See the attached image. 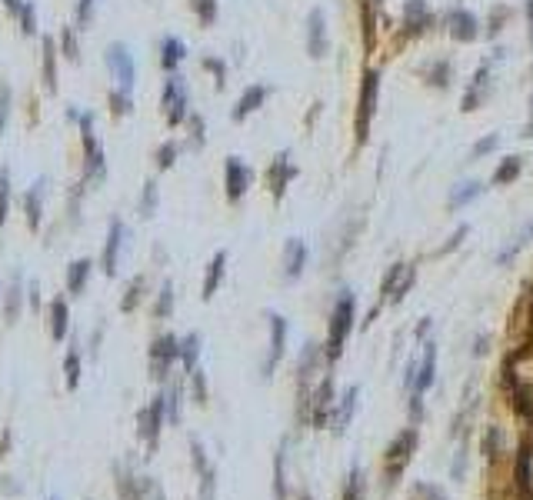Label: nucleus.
<instances>
[{"mask_svg":"<svg viewBox=\"0 0 533 500\" xmlns=\"http://www.w3.org/2000/svg\"><path fill=\"white\" fill-rule=\"evenodd\" d=\"M527 31H530V44H533V0H527Z\"/></svg>","mask_w":533,"mask_h":500,"instance_id":"obj_58","label":"nucleus"},{"mask_svg":"<svg viewBox=\"0 0 533 500\" xmlns=\"http://www.w3.org/2000/svg\"><path fill=\"white\" fill-rule=\"evenodd\" d=\"M20 297H24V280H20V273H14L10 290H7V324H14L20 317Z\"/></svg>","mask_w":533,"mask_h":500,"instance_id":"obj_29","label":"nucleus"},{"mask_svg":"<svg viewBox=\"0 0 533 500\" xmlns=\"http://www.w3.org/2000/svg\"><path fill=\"white\" fill-rule=\"evenodd\" d=\"M413 447H417V430H403L400 437L390 444V450H387V464H383V474H387V484H396L400 477H403V470H407V460H410Z\"/></svg>","mask_w":533,"mask_h":500,"instance_id":"obj_3","label":"nucleus"},{"mask_svg":"<svg viewBox=\"0 0 533 500\" xmlns=\"http://www.w3.org/2000/svg\"><path fill=\"white\" fill-rule=\"evenodd\" d=\"M157 211V183L147 181L144 183V197H140V217H153Z\"/></svg>","mask_w":533,"mask_h":500,"instance_id":"obj_39","label":"nucleus"},{"mask_svg":"<svg viewBox=\"0 0 533 500\" xmlns=\"http://www.w3.org/2000/svg\"><path fill=\"white\" fill-rule=\"evenodd\" d=\"M61 47H63V57H67V61H77V57H80V47H77V27H63Z\"/></svg>","mask_w":533,"mask_h":500,"instance_id":"obj_40","label":"nucleus"},{"mask_svg":"<svg viewBox=\"0 0 533 500\" xmlns=\"http://www.w3.org/2000/svg\"><path fill=\"white\" fill-rule=\"evenodd\" d=\"M307 50L314 61L327 57V17H323V10H310V17H307Z\"/></svg>","mask_w":533,"mask_h":500,"instance_id":"obj_11","label":"nucleus"},{"mask_svg":"<svg viewBox=\"0 0 533 500\" xmlns=\"http://www.w3.org/2000/svg\"><path fill=\"white\" fill-rule=\"evenodd\" d=\"M164 417H167V394H157L150 400V407L140 410V437L147 440V447H157V437H160V424H164Z\"/></svg>","mask_w":533,"mask_h":500,"instance_id":"obj_6","label":"nucleus"},{"mask_svg":"<svg viewBox=\"0 0 533 500\" xmlns=\"http://www.w3.org/2000/svg\"><path fill=\"white\" fill-rule=\"evenodd\" d=\"M170 310H173V287H170V284H164V290H160V301H157V307H153V314H157V317H170Z\"/></svg>","mask_w":533,"mask_h":500,"instance_id":"obj_43","label":"nucleus"},{"mask_svg":"<svg viewBox=\"0 0 533 500\" xmlns=\"http://www.w3.org/2000/svg\"><path fill=\"white\" fill-rule=\"evenodd\" d=\"M123 241H127V227L123 220H110V234H107V243H104V254H100V271L107 277H114L117 267H121V250H123Z\"/></svg>","mask_w":533,"mask_h":500,"instance_id":"obj_8","label":"nucleus"},{"mask_svg":"<svg viewBox=\"0 0 533 500\" xmlns=\"http://www.w3.org/2000/svg\"><path fill=\"white\" fill-rule=\"evenodd\" d=\"M433 377H437V344L426 340L424 344V364H420V374H417V387H413V394H424L426 387L433 384Z\"/></svg>","mask_w":533,"mask_h":500,"instance_id":"obj_19","label":"nucleus"},{"mask_svg":"<svg viewBox=\"0 0 533 500\" xmlns=\"http://www.w3.org/2000/svg\"><path fill=\"white\" fill-rule=\"evenodd\" d=\"M224 267H227V254L220 250V254H213V260L207 264V277H203V301H210L217 287H220V280H224Z\"/></svg>","mask_w":533,"mask_h":500,"instance_id":"obj_22","label":"nucleus"},{"mask_svg":"<svg viewBox=\"0 0 533 500\" xmlns=\"http://www.w3.org/2000/svg\"><path fill=\"white\" fill-rule=\"evenodd\" d=\"M224 174H227V200L230 204H237V200L247 194V187H250V181H254V174H250V167L247 164H240V157H227Z\"/></svg>","mask_w":533,"mask_h":500,"instance_id":"obj_9","label":"nucleus"},{"mask_svg":"<svg viewBox=\"0 0 533 500\" xmlns=\"http://www.w3.org/2000/svg\"><path fill=\"white\" fill-rule=\"evenodd\" d=\"M447 24H450V37H454V40H460V44H473V40L480 37L477 17H473L470 10H454Z\"/></svg>","mask_w":533,"mask_h":500,"instance_id":"obj_14","label":"nucleus"},{"mask_svg":"<svg viewBox=\"0 0 533 500\" xmlns=\"http://www.w3.org/2000/svg\"><path fill=\"white\" fill-rule=\"evenodd\" d=\"M194 397H197V404L207 400V384H203V374L200 370H194Z\"/></svg>","mask_w":533,"mask_h":500,"instance_id":"obj_53","label":"nucleus"},{"mask_svg":"<svg viewBox=\"0 0 533 500\" xmlns=\"http://www.w3.org/2000/svg\"><path fill=\"white\" fill-rule=\"evenodd\" d=\"M160 107H164V117H167L170 127L187 121V84H183L177 74L167 77L164 84V93H160Z\"/></svg>","mask_w":533,"mask_h":500,"instance_id":"obj_4","label":"nucleus"},{"mask_svg":"<svg viewBox=\"0 0 533 500\" xmlns=\"http://www.w3.org/2000/svg\"><path fill=\"white\" fill-rule=\"evenodd\" d=\"M497 144H500V137H497V134H490V137H480V140L473 144V151H470V160H480V157H484V153H490V151H493V147H497Z\"/></svg>","mask_w":533,"mask_h":500,"instance_id":"obj_44","label":"nucleus"},{"mask_svg":"<svg viewBox=\"0 0 533 500\" xmlns=\"http://www.w3.org/2000/svg\"><path fill=\"white\" fill-rule=\"evenodd\" d=\"M203 67H207V70L217 77V87H224V74H227V70H224V63L213 61V57H203Z\"/></svg>","mask_w":533,"mask_h":500,"instance_id":"obj_51","label":"nucleus"},{"mask_svg":"<svg viewBox=\"0 0 533 500\" xmlns=\"http://www.w3.org/2000/svg\"><path fill=\"white\" fill-rule=\"evenodd\" d=\"M167 421L170 424L180 421V387H170V394H167Z\"/></svg>","mask_w":533,"mask_h":500,"instance_id":"obj_45","label":"nucleus"},{"mask_svg":"<svg viewBox=\"0 0 533 500\" xmlns=\"http://www.w3.org/2000/svg\"><path fill=\"white\" fill-rule=\"evenodd\" d=\"M523 137H533V100H530V123L523 127Z\"/></svg>","mask_w":533,"mask_h":500,"instance_id":"obj_59","label":"nucleus"},{"mask_svg":"<svg viewBox=\"0 0 533 500\" xmlns=\"http://www.w3.org/2000/svg\"><path fill=\"white\" fill-rule=\"evenodd\" d=\"M44 194H47V181H33V187H27V197H24V217H27V227L40 230L44 220Z\"/></svg>","mask_w":533,"mask_h":500,"instance_id":"obj_12","label":"nucleus"},{"mask_svg":"<svg viewBox=\"0 0 533 500\" xmlns=\"http://www.w3.org/2000/svg\"><path fill=\"white\" fill-rule=\"evenodd\" d=\"M31 303H33V310L40 307V287H37V280H31Z\"/></svg>","mask_w":533,"mask_h":500,"instance_id":"obj_57","label":"nucleus"},{"mask_svg":"<svg viewBox=\"0 0 533 500\" xmlns=\"http://www.w3.org/2000/svg\"><path fill=\"white\" fill-rule=\"evenodd\" d=\"M360 3H364V40L366 47H373V7L380 0H360Z\"/></svg>","mask_w":533,"mask_h":500,"instance_id":"obj_42","label":"nucleus"},{"mask_svg":"<svg viewBox=\"0 0 533 500\" xmlns=\"http://www.w3.org/2000/svg\"><path fill=\"white\" fill-rule=\"evenodd\" d=\"M24 3H27V0H3V7H7V14H20V7H24Z\"/></svg>","mask_w":533,"mask_h":500,"instance_id":"obj_56","label":"nucleus"},{"mask_svg":"<svg viewBox=\"0 0 533 500\" xmlns=\"http://www.w3.org/2000/svg\"><path fill=\"white\" fill-rule=\"evenodd\" d=\"M190 10L197 14V20L203 27H210L217 20V0H190Z\"/></svg>","mask_w":533,"mask_h":500,"instance_id":"obj_34","label":"nucleus"},{"mask_svg":"<svg viewBox=\"0 0 533 500\" xmlns=\"http://www.w3.org/2000/svg\"><path fill=\"white\" fill-rule=\"evenodd\" d=\"M121 500H140V490L130 480H121Z\"/></svg>","mask_w":533,"mask_h":500,"instance_id":"obj_55","label":"nucleus"},{"mask_svg":"<svg viewBox=\"0 0 533 500\" xmlns=\"http://www.w3.org/2000/svg\"><path fill=\"white\" fill-rule=\"evenodd\" d=\"M274 484H277V500H284V497H287V480H284V447L277 450V477H274Z\"/></svg>","mask_w":533,"mask_h":500,"instance_id":"obj_47","label":"nucleus"},{"mask_svg":"<svg viewBox=\"0 0 533 500\" xmlns=\"http://www.w3.org/2000/svg\"><path fill=\"white\" fill-rule=\"evenodd\" d=\"M487 80H490V67H487V63H480V70L473 74L470 91L463 93V110H477V107H480V100H484V87H487Z\"/></svg>","mask_w":533,"mask_h":500,"instance_id":"obj_25","label":"nucleus"},{"mask_svg":"<svg viewBox=\"0 0 533 500\" xmlns=\"http://www.w3.org/2000/svg\"><path fill=\"white\" fill-rule=\"evenodd\" d=\"M93 7H97V0H77V27H87L91 24Z\"/></svg>","mask_w":533,"mask_h":500,"instance_id":"obj_46","label":"nucleus"},{"mask_svg":"<svg viewBox=\"0 0 533 500\" xmlns=\"http://www.w3.org/2000/svg\"><path fill=\"white\" fill-rule=\"evenodd\" d=\"M297 177V167L290 164V153H277L274 164H270V170H267V183H270V194H274V200L284 197V190H287V183Z\"/></svg>","mask_w":533,"mask_h":500,"instance_id":"obj_10","label":"nucleus"},{"mask_svg":"<svg viewBox=\"0 0 533 500\" xmlns=\"http://www.w3.org/2000/svg\"><path fill=\"white\" fill-rule=\"evenodd\" d=\"M353 331V294H340L330 314V337H327V361H337L343 354L347 333Z\"/></svg>","mask_w":533,"mask_h":500,"instance_id":"obj_1","label":"nucleus"},{"mask_svg":"<svg viewBox=\"0 0 533 500\" xmlns=\"http://www.w3.org/2000/svg\"><path fill=\"white\" fill-rule=\"evenodd\" d=\"M47 317H50V337H54V340H63V337H67V320H70L67 301H63V297H54Z\"/></svg>","mask_w":533,"mask_h":500,"instance_id":"obj_20","label":"nucleus"},{"mask_svg":"<svg viewBox=\"0 0 533 500\" xmlns=\"http://www.w3.org/2000/svg\"><path fill=\"white\" fill-rule=\"evenodd\" d=\"M267 93H270V91H267L263 84H250V87L240 93V100H237V107H233V114H230V117H233V121H244V117H250V114H254V110H260V104L267 100Z\"/></svg>","mask_w":533,"mask_h":500,"instance_id":"obj_17","label":"nucleus"},{"mask_svg":"<svg viewBox=\"0 0 533 500\" xmlns=\"http://www.w3.org/2000/svg\"><path fill=\"white\" fill-rule=\"evenodd\" d=\"M197 357H200V333H190V337L180 340V361L190 374L197 370Z\"/></svg>","mask_w":533,"mask_h":500,"instance_id":"obj_27","label":"nucleus"},{"mask_svg":"<svg viewBox=\"0 0 533 500\" xmlns=\"http://www.w3.org/2000/svg\"><path fill=\"white\" fill-rule=\"evenodd\" d=\"M517 484L523 490V497L530 500V444L520 447V457H517Z\"/></svg>","mask_w":533,"mask_h":500,"instance_id":"obj_28","label":"nucleus"},{"mask_svg":"<svg viewBox=\"0 0 533 500\" xmlns=\"http://www.w3.org/2000/svg\"><path fill=\"white\" fill-rule=\"evenodd\" d=\"M63 374H67V391H77V384H80V350H77V347L67 350Z\"/></svg>","mask_w":533,"mask_h":500,"instance_id":"obj_31","label":"nucleus"},{"mask_svg":"<svg viewBox=\"0 0 533 500\" xmlns=\"http://www.w3.org/2000/svg\"><path fill=\"white\" fill-rule=\"evenodd\" d=\"M430 84H437V87H447L450 84V63L440 61L433 70H430Z\"/></svg>","mask_w":533,"mask_h":500,"instance_id":"obj_48","label":"nucleus"},{"mask_svg":"<svg viewBox=\"0 0 533 500\" xmlns=\"http://www.w3.org/2000/svg\"><path fill=\"white\" fill-rule=\"evenodd\" d=\"M520 170H523V160H520V157H503L500 167L493 170L490 183H497V187H500V183H513L520 177Z\"/></svg>","mask_w":533,"mask_h":500,"instance_id":"obj_26","label":"nucleus"},{"mask_svg":"<svg viewBox=\"0 0 533 500\" xmlns=\"http://www.w3.org/2000/svg\"><path fill=\"white\" fill-rule=\"evenodd\" d=\"M307 267V243L300 237H290L287 247H284V273L287 280H297Z\"/></svg>","mask_w":533,"mask_h":500,"instance_id":"obj_15","label":"nucleus"},{"mask_svg":"<svg viewBox=\"0 0 533 500\" xmlns=\"http://www.w3.org/2000/svg\"><path fill=\"white\" fill-rule=\"evenodd\" d=\"M343 500H364V470L353 467L350 477H347V490H343Z\"/></svg>","mask_w":533,"mask_h":500,"instance_id":"obj_36","label":"nucleus"},{"mask_svg":"<svg viewBox=\"0 0 533 500\" xmlns=\"http://www.w3.org/2000/svg\"><path fill=\"white\" fill-rule=\"evenodd\" d=\"M357 397H360V391H357V387H350V391H347V394H343V400H340V414H337V434H340V430H343V427L350 424V417H353V410H357Z\"/></svg>","mask_w":533,"mask_h":500,"instance_id":"obj_30","label":"nucleus"},{"mask_svg":"<svg viewBox=\"0 0 533 500\" xmlns=\"http://www.w3.org/2000/svg\"><path fill=\"white\" fill-rule=\"evenodd\" d=\"M177 357H180V340H177V337H170V333L157 337V340L150 344V370H153V377H157V380L167 377L170 364H173Z\"/></svg>","mask_w":533,"mask_h":500,"instance_id":"obj_7","label":"nucleus"},{"mask_svg":"<svg viewBox=\"0 0 533 500\" xmlns=\"http://www.w3.org/2000/svg\"><path fill=\"white\" fill-rule=\"evenodd\" d=\"M304 500H310V497H304Z\"/></svg>","mask_w":533,"mask_h":500,"instance_id":"obj_60","label":"nucleus"},{"mask_svg":"<svg viewBox=\"0 0 533 500\" xmlns=\"http://www.w3.org/2000/svg\"><path fill=\"white\" fill-rule=\"evenodd\" d=\"M480 190H484V183H463V187H457L454 194H450V207H463V204H470L473 197H480Z\"/></svg>","mask_w":533,"mask_h":500,"instance_id":"obj_33","label":"nucleus"},{"mask_svg":"<svg viewBox=\"0 0 533 500\" xmlns=\"http://www.w3.org/2000/svg\"><path fill=\"white\" fill-rule=\"evenodd\" d=\"M190 137H194V147H203V117L200 114L190 117Z\"/></svg>","mask_w":533,"mask_h":500,"instance_id":"obj_50","label":"nucleus"},{"mask_svg":"<svg viewBox=\"0 0 533 500\" xmlns=\"http://www.w3.org/2000/svg\"><path fill=\"white\" fill-rule=\"evenodd\" d=\"M194 467L203 474V470H210L207 467V457H203V447H200V440H194Z\"/></svg>","mask_w":533,"mask_h":500,"instance_id":"obj_54","label":"nucleus"},{"mask_svg":"<svg viewBox=\"0 0 533 500\" xmlns=\"http://www.w3.org/2000/svg\"><path fill=\"white\" fill-rule=\"evenodd\" d=\"M177 151H180V147H177L173 140H167V144H160V147H157V167H160V170H167V167H173V160H177Z\"/></svg>","mask_w":533,"mask_h":500,"instance_id":"obj_41","label":"nucleus"},{"mask_svg":"<svg viewBox=\"0 0 533 500\" xmlns=\"http://www.w3.org/2000/svg\"><path fill=\"white\" fill-rule=\"evenodd\" d=\"M330 404H334V380L327 377L320 384L317 400H314V427H327V414H330Z\"/></svg>","mask_w":533,"mask_h":500,"instance_id":"obj_24","label":"nucleus"},{"mask_svg":"<svg viewBox=\"0 0 533 500\" xmlns=\"http://www.w3.org/2000/svg\"><path fill=\"white\" fill-rule=\"evenodd\" d=\"M377 97H380V74L366 70L360 100H357V144H366V137H370V121L377 114Z\"/></svg>","mask_w":533,"mask_h":500,"instance_id":"obj_2","label":"nucleus"},{"mask_svg":"<svg viewBox=\"0 0 533 500\" xmlns=\"http://www.w3.org/2000/svg\"><path fill=\"white\" fill-rule=\"evenodd\" d=\"M284 347H287V320L280 314H270V354H267V364H263V374H270L280 357H284Z\"/></svg>","mask_w":533,"mask_h":500,"instance_id":"obj_13","label":"nucleus"},{"mask_svg":"<svg viewBox=\"0 0 533 500\" xmlns=\"http://www.w3.org/2000/svg\"><path fill=\"white\" fill-rule=\"evenodd\" d=\"M10 211V170H0V224H7Z\"/></svg>","mask_w":533,"mask_h":500,"instance_id":"obj_37","label":"nucleus"},{"mask_svg":"<svg viewBox=\"0 0 533 500\" xmlns=\"http://www.w3.org/2000/svg\"><path fill=\"white\" fill-rule=\"evenodd\" d=\"M200 477H203V484H200V500H213V470H203Z\"/></svg>","mask_w":533,"mask_h":500,"instance_id":"obj_52","label":"nucleus"},{"mask_svg":"<svg viewBox=\"0 0 533 500\" xmlns=\"http://www.w3.org/2000/svg\"><path fill=\"white\" fill-rule=\"evenodd\" d=\"M140 297H144V277H134V280H130V287H127V297L121 301L123 314H130V310L140 303Z\"/></svg>","mask_w":533,"mask_h":500,"instance_id":"obj_35","label":"nucleus"},{"mask_svg":"<svg viewBox=\"0 0 533 500\" xmlns=\"http://www.w3.org/2000/svg\"><path fill=\"white\" fill-rule=\"evenodd\" d=\"M107 100H110V114H114V117H127V114L134 110L130 93L121 91V87H117V91H110V97H107Z\"/></svg>","mask_w":533,"mask_h":500,"instance_id":"obj_32","label":"nucleus"},{"mask_svg":"<svg viewBox=\"0 0 533 500\" xmlns=\"http://www.w3.org/2000/svg\"><path fill=\"white\" fill-rule=\"evenodd\" d=\"M403 20H407V24H403L407 33L413 37V33H424L426 27L433 24V14L426 10L424 0H407V3H403Z\"/></svg>","mask_w":533,"mask_h":500,"instance_id":"obj_16","label":"nucleus"},{"mask_svg":"<svg viewBox=\"0 0 533 500\" xmlns=\"http://www.w3.org/2000/svg\"><path fill=\"white\" fill-rule=\"evenodd\" d=\"M7 117H10V87H0V134L7 127Z\"/></svg>","mask_w":533,"mask_h":500,"instance_id":"obj_49","label":"nucleus"},{"mask_svg":"<svg viewBox=\"0 0 533 500\" xmlns=\"http://www.w3.org/2000/svg\"><path fill=\"white\" fill-rule=\"evenodd\" d=\"M187 57V47L177 40V37H164L160 40V67L167 70V74H173L177 70V63Z\"/></svg>","mask_w":533,"mask_h":500,"instance_id":"obj_21","label":"nucleus"},{"mask_svg":"<svg viewBox=\"0 0 533 500\" xmlns=\"http://www.w3.org/2000/svg\"><path fill=\"white\" fill-rule=\"evenodd\" d=\"M17 20H20V31L27 33V37H33L37 33V10H33V3L27 0L24 7H20V14H17Z\"/></svg>","mask_w":533,"mask_h":500,"instance_id":"obj_38","label":"nucleus"},{"mask_svg":"<svg viewBox=\"0 0 533 500\" xmlns=\"http://www.w3.org/2000/svg\"><path fill=\"white\" fill-rule=\"evenodd\" d=\"M91 271H93L91 260H74V264L67 267V290H70L74 297H80V294H84L87 280H91Z\"/></svg>","mask_w":533,"mask_h":500,"instance_id":"obj_23","label":"nucleus"},{"mask_svg":"<svg viewBox=\"0 0 533 500\" xmlns=\"http://www.w3.org/2000/svg\"><path fill=\"white\" fill-rule=\"evenodd\" d=\"M107 70L114 74V80H117V87L121 91H134V80H137V67H134V57H130V50L123 44H110L107 47Z\"/></svg>","mask_w":533,"mask_h":500,"instance_id":"obj_5","label":"nucleus"},{"mask_svg":"<svg viewBox=\"0 0 533 500\" xmlns=\"http://www.w3.org/2000/svg\"><path fill=\"white\" fill-rule=\"evenodd\" d=\"M44 61H40V77H44V91L57 93V40L44 37Z\"/></svg>","mask_w":533,"mask_h":500,"instance_id":"obj_18","label":"nucleus"}]
</instances>
